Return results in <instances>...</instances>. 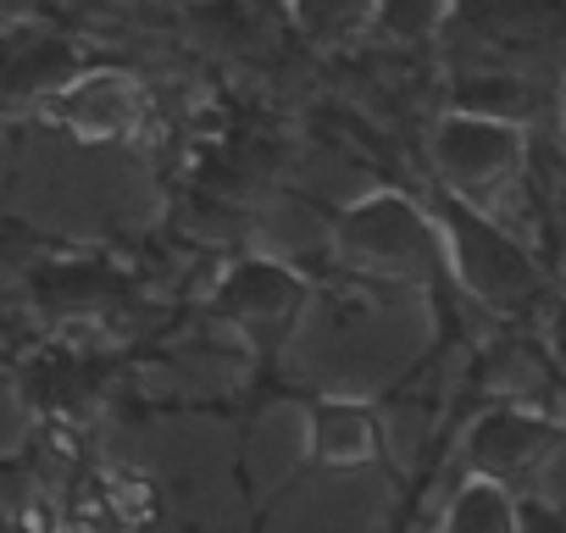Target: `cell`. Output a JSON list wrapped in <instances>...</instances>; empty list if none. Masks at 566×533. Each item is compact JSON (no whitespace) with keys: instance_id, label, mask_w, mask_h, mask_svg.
I'll list each match as a JSON object with an SVG mask.
<instances>
[{"instance_id":"12","label":"cell","mask_w":566,"mask_h":533,"mask_svg":"<svg viewBox=\"0 0 566 533\" xmlns=\"http://www.w3.org/2000/svg\"><path fill=\"white\" fill-rule=\"evenodd\" d=\"M555 139H560V150H566V79H560V90H555Z\"/></svg>"},{"instance_id":"7","label":"cell","mask_w":566,"mask_h":533,"mask_svg":"<svg viewBox=\"0 0 566 533\" xmlns=\"http://www.w3.org/2000/svg\"><path fill=\"white\" fill-rule=\"evenodd\" d=\"M306 445H312V461H323V467H361L378 456L384 428H378V411L367 400L317 395L306 406Z\"/></svg>"},{"instance_id":"13","label":"cell","mask_w":566,"mask_h":533,"mask_svg":"<svg viewBox=\"0 0 566 533\" xmlns=\"http://www.w3.org/2000/svg\"><path fill=\"white\" fill-rule=\"evenodd\" d=\"M0 7H7V0H0Z\"/></svg>"},{"instance_id":"10","label":"cell","mask_w":566,"mask_h":533,"mask_svg":"<svg viewBox=\"0 0 566 533\" xmlns=\"http://www.w3.org/2000/svg\"><path fill=\"white\" fill-rule=\"evenodd\" d=\"M301 34H312L317 45H339L345 34H367L373 23V0H290Z\"/></svg>"},{"instance_id":"3","label":"cell","mask_w":566,"mask_h":533,"mask_svg":"<svg viewBox=\"0 0 566 533\" xmlns=\"http://www.w3.org/2000/svg\"><path fill=\"white\" fill-rule=\"evenodd\" d=\"M527 156H533V134L483 112H455L444 106L428 128V173L433 189L478 206L494 217V200L527 178Z\"/></svg>"},{"instance_id":"2","label":"cell","mask_w":566,"mask_h":533,"mask_svg":"<svg viewBox=\"0 0 566 533\" xmlns=\"http://www.w3.org/2000/svg\"><path fill=\"white\" fill-rule=\"evenodd\" d=\"M439 233H444V255H450V279L494 317H522L538 306L544 295V266L538 255L522 244V233L444 189H433L428 200Z\"/></svg>"},{"instance_id":"4","label":"cell","mask_w":566,"mask_h":533,"mask_svg":"<svg viewBox=\"0 0 566 533\" xmlns=\"http://www.w3.org/2000/svg\"><path fill=\"white\" fill-rule=\"evenodd\" d=\"M40 117L56 123L73 139L112 145V139H139L150 128L156 106H150V90L134 73H123V67H84L73 84H62L40 106Z\"/></svg>"},{"instance_id":"11","label":"cell","mask_w":566,"mask_h":533,"mask_svg":"<svg viewBox=\"0 0 566 533\" xmlns=\"http://www.w3.org/2000/svg\"><path fill=\"white\" fill-rule=\"evenodd\" d=\"M549 356H555L560 373H566V306H560V317L549 323Z\"/></svg>"},{"instance_id":"9","label":"cell","mask_w":566,"mask_h":533,"mask_svg":"<svg viewBox=\"0 0 566 533\" xmlns=\"http://www.w3.org/2000/svg\"><path fill=\"white\" fill-rule=\"evenodd\" d=\"M444 533H516V505H511V494H505L500 483L472 478V483L450 500Z\"/></svg>"},{"instance_id":"8","label":"cell","mask_w":566,"mask_h":533,"mask_svg":"<svg viewBox=\"0 0 566 533\" xmlns=\"http://www.w3.org/2000/svg\"><path fill=\"white\" fill-rule=\"evenodd\" d=\"M450 18V0H373V23L367 34L389 40V45H439Z\"/></svg>"},{"instance_id":"6","label":"cell","mask_w":566,"mask_h":533,"mask_svg":"<svg viewBox=\"0 0 566 533\" xmlns=\"http://www.w3.org/2000/svg\"><path fill=\"white\" fill-rule=\"evenodd\" d=\"M560 445V422L544 417V411H527V406H489L467 439L472 450V467L489 478V483H511V478H527L549 461V450Z\"/></svg>"},{"instance_id":"5","label":"cell","mask_w":566,"mask_h":533,"mask_svg":"<svg viewBox=\"0 0 566 533\" xmlns=\"http://www.w3.org/2000/svg\"><path fill=\"white\" fill-rule=\"evenodd\" d=\"M211 312L222 323H233L250 345L272 351L306 312V279L272 255H239L211 295Z\"/></svg>"},{"instance_id":"1","label":"cell","mask_w":566,"mask_h":533,"mask_svg":"<svg viewBox=\"0 0 566 533\" xmlns=\"http://www.w3.org/2000/svg\"><path fill=\"white\" fill-rule=\"evenodd\" d=\"M334 250L361 279L422 284V290L450 279L444 233H439L433 211L422 200H411L406 189H373V195L350 200L334 217Z\"/></svg>"}]
</instances>
